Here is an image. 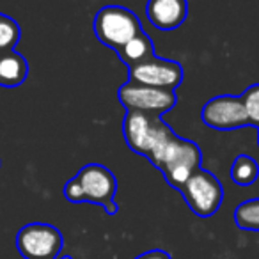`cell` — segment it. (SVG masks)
<instances>
[{"label":"cell","mask_w":259,"mask_h":259,"mask_svg":"<svg viewBox=\"0 0 259 259\" xmlns=\"http://www.w3.org/2000/svg\"><path fill=\"white\" fill-rule=\"evenodd\" d=\"M94 34L103 47L117 52L134 36L142 32V23L135 13L122 6H105L94 16Z\"/></svg>","instance_id":"obj_4"},{"label":"cell","mask_w":259,"mask_h":259,"mask_svg":"<svg viewBox=\"0 0 259 259\" xmlns=\"http://www.w3.org/2000/svg\"><path fill=\"white\" fill-rule=\"evenodd\" d=\"M259 178V165L252 156L238 155L231 165V180L238 187H250Z\"/></svg>","instance_id":"obj_13"},{"label":"cell","mask_w":259,"mask_h":259,"mask_svg":"<svg viewBox=\"0 0 259 259\" xmlns=\"http://www.w3.org/2000/svg\"><path fill=\"white\" fill-rule=\"evenodd\" d=\"M201 119L208 128L219 130V132L250 126L240 96H233V94H220L206 101L201 110Z\"/></svg>","instance_id":"obj_9"},{"label":"cell","mask_w":259,"mask_h":259,"mask_svg":"<svg viewBox=\"0 0 259 259\" xmlns=\"http://www.w3.org/2000/svg\"><path fill=\"white\" fill-rule=\"evenodd\" d=\"M241 105L247 114L248 124L257 128L259 126V83H252L248 85L243 93L240 94Z\"/></svg>","instance_id":"obj_16"},{"label":"cell","mask_w":259,"mask_h":259,"mask_svg":"<svg viewBox=\"0 0 259 259\" xmlns=\"http://www.w3.org/2000/svg\"><path fill=\"white\" fill-rule=\"evenodd\" d=\"M170 134H172L170 126L160 115L130 110L126 112L122 121V135L128 148L144 158H149V155Z\"/></svg>","instance_id":"obj_3"},{"label":"cell","mask_w":259,"mask_h":259,"mask_svg":"<svg viewBox=\"0 0 259 259\" xmlns=\"http://www.w3.org/2000/svg\"><path fill=\"white\" fill-rule=\"evenodd\" d=\"M128 82L176 91L183 82V66L176 61L155 55L141 64L128 68Z\"/></svg>","instance_id":"obj_8"},{"label":"cell","mask_w":259,"mask_h":259,"mask_svg":"<svg viewBox=\"0 0 259 259\" xmlns=\"http://www.w3.org/2000/svg\"><path fill=\"white\" fill-rule=\"evenodd\" d=\"M22 30L16 20H13L11 16H6L0 13V54L2 52L15 50V47L18 45Z\"/></svg>","instance_id":"obj_15"},{"label":"cell","mask_w":259,"mask_h":259,"mask_svg":"<svg viewBox=\"0 0 259 259\" xmlns=\"http://www.w3.org/2000/svg\"><path fill=\"white\" fill-rule=\"evenodd\" d=\"M29 76V62L16 50L0 54V87H18Z\"/></svg>","instance_id":"obj_11"},{"label":"cell","mask_w":259,"mask_h":259,"mask_svg":"<svg viewBox=\"0 0 259 259\" xmlns=\"http://www.w3.org/2000/svg\"><path fill=\"white\" fill-rule=\"evenodd\" d=\"M148 160L163 174L167 183L180 192L188 178L201 169L202 153L194 141L183 139L172 132Z\"/></svg>","instance_id":"obj_1"},{"label":"cell","mask_w":259,"mask_h":259,"mask_svg":"<svg viewBox=\"0 0 259 259\" xmlns=\"http://www.w3.org/2000/svg\"><path fill=\"white\" fill-rule=\"evenodd\" d=\"M117 57L122 64H126L128 68L137 66L141 62L148 61V59L155 57V45H153L151 37L148 36V32H139L137 36H134L126 45H122L117 52Z\"/></svg>","instance_id":"obj_12"},{"label":"cell","mask_w":259,"mask_h":259,"mask_svg":"<svg viewBox=\"0 0 259 259\" xmlns=\"http://www.w3.org/2000/svg\"><path fill=\"white\" fill-rule=\"evenodd\" d=\"M115 192L117 180L114 172L101 163H87L64 185V197L69 202H91L98 204L108 213L115 215Z\"/></svg>","instance_id":"obj_2"},{"label":"cell","mask_w":259,"mask_h":259,"mask_svg":"<svg viewBox=\"0 0 259 259\" xmlns=\"http://www.w3.org/2000/svg\"><path fill=\"white\" fill-rule=\"evenodd\" d=\"M146 15L158 30H174L188 16V0H148Z\"/></svg>","instance_id":"obj_10"},{"label":"cell","mask_w":259,"mask_h":259,"mask_svg":"<svg viewBox=\"0 0 259 259\" xmlns=\"http://www.w3.org/2000/svg\"><path fill=\"white\" fill-rule=\"evenodd\" d=\"M62 245L61 231L50 224H27L16 234V248L25 259H57Z\"/></svg>","instance_id":"obj_7"},{"label":"cell","mask_w":259,"mask_h":259,"mask_svg":"<svg viewBox=\"0 0 259 259\" xmlns=\"http://www.w3.org/2000/svg\"><path fill=\"white\" fill-rule=\"evenodd\" d=\"M59 259V257H57ZM61 259H71V257H69V255H64V257H61Z\"/></svg>","instance_id":"obj_19"},{"label":"cell","mask_w":259,"mask_h":259,"mask_svg":"<svg viewBox=\"0 0 259 259\" xmlns=\"http://www.w3.org/2000/svg\"><path fill=\"white\" fill-rule=\"evenodd\" d=\"M255 130H257V146H259V126H257Z\"/></svg>","instance_id":"obj_18"},{"label":"cell","mask_w":259,"mask_h":259,"mask_svg":"<svg viewBox=\"0 0 259 259\" xmlns=\"http://www.w3.org/2000/svg\"><path fill=\"white\" fill-rule=\"evenodd\" d=\"M234 224L243 231L259 233V197L248 199L236 206L234 209Z\"/></svg>","instance_id":"obj_14"},{"label":"cell","mask_w":259,"mask_h":259,"mask_svg":"<svg viewBox=\"0 0 259 259\" xmlns=\"http://www.w3.org/2000/svg\"><path fill=\"white\" fill-rule=\"evenodd\" d=\"M135 259H170V255L167 254L165 250L155 248V250H148V252H144V254L137 255Z\"/></svg>","instance_id":"obj_17"},{"label":"cell","mask_w":259,"mask_h":259,"mask_svg":"<svg viewBox=\"0 0 259 259\" xmlns=\"http://www.w3.org/2000/svg\"><path fill=\"white\" fill-rule=\"evenodd\" d=\"M180 194L183 195L187 206L201 219L215 215L224 201L222 183L217 180L215 174L206 169H199L194 176L187 180V183L181 187Z\"/></svg>","instance_id":"obj_5"},{"label":"cell","mask_w":259,"mask_h":259,"mask_svg":"<svg viewBox=\"0 0 259 259\" xmlns=\"http://www.w3.org/2000/svg\"><path fill=\"white\" fill-rule=\"evenodd\" d=\"M117 100L126 108V112H144V114L160 115V117L172 110L178 103L176 91L134 82H126L119 87Z\"/></svg>","instance_id":"obj_6"}]
</instances>
